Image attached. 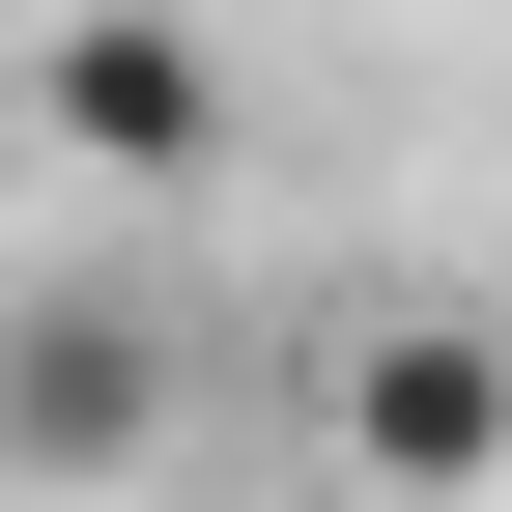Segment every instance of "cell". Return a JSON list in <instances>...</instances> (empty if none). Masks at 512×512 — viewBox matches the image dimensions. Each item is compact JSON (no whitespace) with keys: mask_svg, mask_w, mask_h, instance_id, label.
<instances>
[{"mask_svg":"<svg viewBox=\"0 0 512 512\" xmlns=\"http://www.w3.org/2000/svg\"><path fill=\"white\" fill-rule=\"evenodd\" d=\"M200 427V313L114 285V256H57V285H0V512H114Z\"/></svg>","mask_w":512,"mask_h":512,"instance_id":"cell-1","label":"cell"},{"mask_svg":"<svg viewBox=\"0 0 512 512\" xmlns=\"http://www.w3.org/2000/svg\"><path fill=\"white\" fill-rule=\"evenodd\" d=\"M313 456L370 512H484L512 484V313L484 285H342L313 313Z\"/></svg>","mask_w":512,"mask_h":512,"instance_id":"cell-2","label":"cell"},{"mask_svg":"<svg viewBox=\"0 0 512 512\" xmlns=\"http://www.w3.org/2000/svg\"><path fill=\"white\" fill-rule=\"evenodd\" d=\"M29 114L114 171V200H200V171H228V57L171 29V0H86V29L29 57Z\"/></svg>","mask_w":512,"mask_h":512,"instance_id":"cell-3","label":"cell"}]
</instances>
